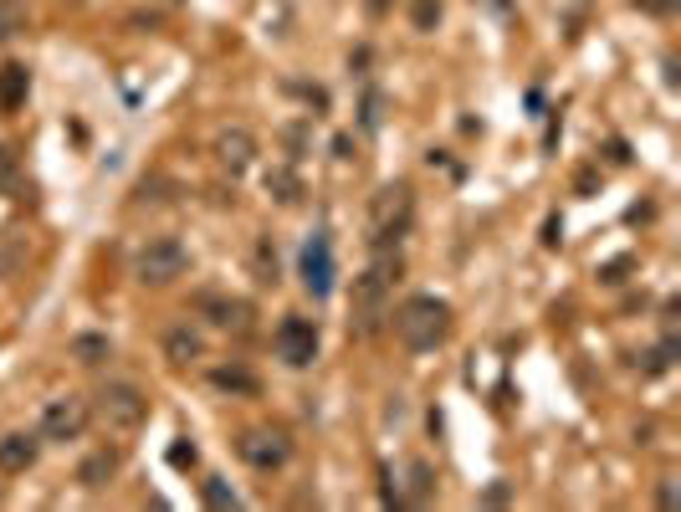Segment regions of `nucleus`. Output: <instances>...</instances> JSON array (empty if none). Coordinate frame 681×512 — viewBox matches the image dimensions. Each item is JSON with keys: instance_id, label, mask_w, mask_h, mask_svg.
Listing matches in <instances>:
<instances>
[{"instance_id": "5", "label": "nucleus", "mask_w": 681, "mask_h": 512, "mask_svg": "<svg viewBox=\"0 0 681 512\" xmlns=\"http://www.w3.org/2000/svg\"><path fill=\"white\" fill-rule=\"evenodd\" d=\"M144 415H149V400H144V390H134V384H103L98 390V420L108 425V431H139L144 425Z\"/></svg>"}, {"instance_id": "13", "label": "nucleus", "mask_w": 681, "mask_h": 512, "mask_svg": "<svg viewBox=\"0 0 681 512\" xmlns=\"http://www.w3.org/2000/svg\"><path fill=\"white\" fill-rule=\"evenodd\" d=\"M200 308L216 313V318H210L216 328H231V333H246V328H251V308L236 303V297H200Z\"/></svg>"}, {"instance_id": "7", "label": "nucleus", "mask_w": 681, "mask_h": 512, "mask_svg": "<svg viewBox=\"0 0 681 512\" xmlns=\"http://www.w3.org/2000/svg\"><path fill=\"white\" fill-rule=\"evenodd\" d=\"M88 400L82 395H57L52 405H47V415H41V436L47 441H77L82 431H88Z\"/></svg>"}, {"instance_id": "2", "label": "nucleus", "mask_w": 681, "mask_h": 512, "mask_svg": "<svg viewBox=\"0 0 681 512\" xmlns=\"http://www.w3.org/2000/svg\"><path fill=\"white\" fill-rule=\"evenodd\" d=\"M390 323H395L405 349H415V354L441 349L451 338V303H446V297H431V292H415V297H405V303L395 308Z\"/></svg>"}, {"instance_id": "27", "label": "nucleus", "mask_w": 681, "mask_h": 512, "mask_svg": "<svg viewBox=\"0 0 681 512\" xmlns=\"http://www.w3.org/2000/svg\"><path fill=\"white\" fill-rule=\"evenodd\" d=\"M257 272L262 282H277V256H267V246H257Z\"/></svg>"}, {"instance_id": "29", "label": "nucleus", "mask_w": 681, "mask_h": 512, "mask_svg": "<svg viewBox=\"0 0 681 512\" xmlns=\"http://www.w3.org/2000/svg\"><path fill=\"white\" fill-rule=\"evenodd\" d=\"M625 272H630V256H620V262H610L600 277H605V282H625Z\"/></svg>"}, {"instance_id": "21", "label": "nucleus", "mask_w": 681, "mask_h": 512, "mask_svg": "<svg viewBox=\"0 0 681 512\" xmlns=\"http://www.w3.org/2000/svg\"><path fill=\"white\" fill-rule=\"evenodd\" d=\"M410 26L415 31H436L441 26V0H410Z\"/></svg>"}, {"instance_id": "9", "label": "nucleus", "mask_w": 681, "mask_h": 512, "mask_svg": "<svg viewBox=\"0 0 681 512\" xmlns=\"http://www.w3.org/2000/svg\"><path fill=\"white\" fill-rule=\"evenodd\" d=\"M303 287H308L313 297H328V292H333V246H328V236H313V241L303 246Z\"/></svg>"}, {"instance_id": "18", "label": "nucleus", "mask_w": 681, "mask_h": 512, "mask_svg": "<svg viewBox=\"0 0 681 512\" xmlns=\"http://www.w3.org/2000/svg\"><path fill=\"white\" fill-rule=\"evenodd\" d=\"M405 477H410L405 502H431V497H436V472H431V461H410Z\"/></svg>"}, {"instance_id": "15", "label": "nucleus", "mask_w": 681, "mask_h": 512, "mask_svg": "<svg viewBox=\"0 0 681 512\" xmlns=\"http://www.w3.org/2000/svg\"><path fill=\"white\" fill-rule=\"evenodd\" d=\"M118 477V451H93L88 461L77 466V482L82 487H108Z\"/></svg>"}, {"instance_id": "26", "label": "nucleus", "mask_w": 681, "mask_h": 512, "mask_svg": "<svg viewBox=\"0 0 681 512\" xmlns=\"http://www.w3.org/2000/svg\"><path fill=\"white\" fill-rule=\"evenodd\" d=\"M195 456H200V451H195V446H185V441H175V446H169V461H175L180 472H185V466H195Z\"/></svg>"}, {"instance_id": "31", "label": "nucleus", "mask_w": 681, "mask_h": 512, "mask_svg": "<svg viewBox=\"0 0 681 512\" xmlns=\"http://www.w3.org/2000/svg\"><path fill=\"white\" fill-rule=\"evenodd\" d=\"M681 497H676V482H661V507H676Z\"/></svg>"}, {"instance_id": "1", "label": "nucleus", "mask_w": 681, "mask_h": 512, "mask_svg": "<svg viewBox=\"0 0 681 512\" xmlns=\"http://www.w3.org/2000/svg\"><path fill=\"white\" fill-rule=\"evenodd\" d=\"M400 282V251L379 246L374 267L354 282V308H349V333L354 338H374L390 318V287Z\"/></svg>"}, {"instance_id": "14", "label": "nucleus", "mask_w": 681, "mask_h": 512, "mask_svg": "<svg viewBox=\"0 0 681 512\" xmlns=\"http://www.w3.org/2000/svg\"><path fill=\"white\" fill-rule=\"evenodd\" d=\"M200 354H205V338H200L195 328H169V333H164V359H169V364L185 369V364H195Z\"/></svg>"}, {"instance_id": "10", "label": "nucleus", "mask_w": 681, "mask_h": 512, "mask_svg": "<svg viewBox=\"0 0 681 512\" xmlns=\"http://www.w3.org/2000/svg\"><path fill=\"white\" fill-rule=\"evenodd\" d=\"M216 159H221V169L241 175V169H251V159H257V139H251L246 128H221V134H216Z\"/></svg>"}, {"instance_id": "16", "label": "nucleus", "mask_w": 681, "mask_h": 512, "mask_svg": "<svg viewBox=\"0 0 681 512\" xmlns=\"http://www.w3.org/2000/svg\"><path fill=\"white\" fill-rule=\"evenodd\" d=\"M267 195H272V200H282V205H297V195H303V180H297V169H292V164L267 169Z\"/></svg>"}, {"instance_id": "11", "label": "nucleus", "mask_w": 681, "mask_h": 512, "mask_svg": "<svg viewBox=\"0 0 681 512\" xmlns=\"http://www.w3.org/2000/svg\"><path fill=\"white\" fill-rule=\"evenodd\" d=\"M36 451H41V441H36L31 431L0 436V472H31V466H36Z\"/></svg>"}, {"instance_id": "6", "label": "nucleus", "mask_w": 681, "mask_h": 512, "mask_svg": "<svg viewBox=\"0 0 681 512\" xmlns=\"http://www.w3.org/2000/svg\"><path fill=\"white\" fill-rule=\"evenodd\" d=\"M236 451H241L246 466H257V472H277V466H287V456H292V441L282 431H272V425H257V431H246L236 441Z\"/></svg>"}, {"instance_id": "28", "label": "nucleus", "mask_w": 681, "mask_h": 512, "mask_svg": "<svg viewBox=\"0 0 681 512\" xmlns=\"http://www.w3.org/2000/svg\"><path fill=\"white\" fill-rule=\"evenodd\" d=\"M564 241V221L559 216H548V226H543V246H559Z\"/></svg>"}, {"instance_id": "8", "label": "nucleus", "mask_w": 681, "mask_h": 512, "mask_svg": "<svg viewBox=\"0 0 681 512\" xmlns=\"http://www.w3.org/2000/svg\"><path fill=\"white\" fill-rule=\"evenodd\" d=\"M277 359L292 369H308L318 359V328L308 318H282L277 328Z\"/></svg>"}, {"instance_id": "19", "label": "nucleus", "mask_w": 681, "mask_h": 512, "mask_svg": "<svg viewBox=\"0 0 681 512\" xmlns=\"http://www.w3.org/2000/svg\"><path fill=\"white\" fill-rule=\"evenodd\" d=\"M210 384H216V390H226V395H257V390H262L257 374H246V369H236V364L216 369V374H210Z\"/></svg>"}, {"instance_id": "23", "label": "nucleus", "mask_w": 681, "mask_h": 512, "mask_svg": "<svg viewBox=\"0 0 681 512\" xmlns=\"http://www.w3.org/2000/svg\"><path fill=\"white\" fill-rule=\"evenodd\" d=\"M21 262H26V256H21V236H0V277H11Z\"/></svg>"}, {"instance_id": "17", "label": "nucleus", "mask_w": 681, "mask_h": 512, "mask_svg": "<svg viewBox=\"0 0 681 512\" xmlns=\"http://www.w3.org/2000/svg\"><path fill=\"white\" fill-rule=\"evenodd\" d=\"M72 359H77V364H88V369H93V364H103V359H113V344H108V338H103V333H77V338H72Z\"/></svg>"}, {"instance_id": "12", "label": "nucleus", "mask_w": 681, "mask_h": 512, "mask_svg": "<svg viewBox=\"0 0 681 512\" xmlns=\"http://www.w3.org/2000/svg\"><path fill=\"white\" fill-rule=\"evenodd\" d=\"M26 93H31V67L26 62H6V67H0V108H6V113L26 108Z\"/></svg>"}, {"instance_id": "22", "label": "nucleus", "mask_w": 681, "mask_h": 512, "mask_svg": "<svg viewBox=\"0 0 681 512\" xmlns=\"http://www.w3.org/2000/svg\"><path fill=\"white\" fill-rule=\"evenodd\" d=\"M205 507H221V512H226V507H241V497H236L221 477H210V482H205Z\"/></svg>"}, {"instance_id": "24", "label": "nucleus", "mask_w": 681, "mask_h": 512, "mask_svg": "<svg viewBox=\"0 0 681 512\" xmlns=\"http://www.w3.org/2000/svg\"><path fill=\"white\" fill-rule=\"evenodd\" d=\"M21 190V175H16V154L0 144V195H16Z\"/></svg>"}, {"instance_id": "20", "label": "nucleus", "mask_w": 681, "mask_h": 512, "mask_svg": "<svg viewBox=\"0 0 681 512\" xmlns=\"http://www.w3.org/2000/svg\"><path fill=\"white\" fill-rule=\"evenodd\" d=\"M26 31V6L21 0H0V41H11Z\"/></svg>"}, {"instance_id": "25", "label": "nucleus", "mask_w": 681, "mask_h": 512, "mask_svg": "<svg viewBox=\"0 0 681 512\" xmlns=\"http://www.w3.org/2000/svg\"><path fill=\"white\" fill-rule=\"evenodd\" d=\"M671 359H676V338H666L661 349H651V354H646V374H661Z\"/></svg>"}, {"instance_id": "3", "label": "nucleus", "mask_w": 681, "mask_h": 512, "mask_svg": "<svg viewBox=\"0 0 681 512\" xmlns=\"http://www.w3.org/2000/svg\"><path fill=\"white\" fill-rule=\"evenodd\" d=\"M410 226H415V190L405 180L385 185L369 200V241L374 246H395L400 236H410Z\"/></svg>"}, {"instance_id": "30", "label": "nucleus", "mask_w": 681, "mask_h": 512, "mask_svg": "<svg viewBox=\"0 0 681 512\" xmlns=\"http://www.w3.org/2000/svg\"><path fill=\"white\" fill-rule=\"evenodd\" d=\"M364 128H379V98L374 93L364 98Z\"/></svg>"}, {"instance_id": "4", "label": "nucleus", "mask_w": 681, "mask_h": 512, "mask_svg": "<svg viewBox=\"0 0 681 512\" xmlns=\"http://www.w3.org/2000/svg\"><path fill=\"white\" fill-rule=\"evenodd\" d=\"M190 272V251L180 246V241H149L139 256H134V277L144 282V287H169L175 277H185Z\"/></svg>"}, {"instance_id": "32", "label": "nucleus", "mask_w": 681, "mask_h": 512, "mask_svg": "<svg viewBox=\"0 0 681 512\" xmlns=\"http://www.w3.org/2000/svg\"><path fill=\"white\" fill-rule=\"evenodd\" d=\"M369 16H385V0H369Z\"/></svg>"}]
</instances>
